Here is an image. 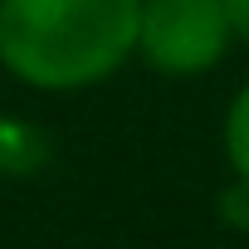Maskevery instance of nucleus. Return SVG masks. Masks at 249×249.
<instances>
[{
  "mask_svg": "<svg viewBox=\"0 0 249 249\" xmlns=\"http://www.w3.org/2000/svg\"><path fill=\"white\" fill-rule=\"evenodd\" d=\"M225 152L239 181H249V83L234 93L230 112H225Z\"/></svg>",
  "mask_w": 249,
  "mask_h": 249,
  "instance_id": "3",
  "label": "nucleus"
},
{
  "mask_svg": "<svg viewBox=\"0 0 249 249\" xmlns=\"http://www.w3.org/2000/svg\"><path fill=\"white\" fill-rule=\"evenodd\" d=\"M220 0H142L137 49L157 73H205L230 49Z\"/></svg>",
  "mask_w": 249,
  "mask_h": 249,
  "instance_id": "2",
  "label": "nucleus"
},
{
  "mask_svg": "<svg viewBox=\"0 0 249 249\" xmlns=\"http://www.w3.org/2000/svg\"><path fill=\"white\" fill-rule=\"evenodd\" d=\"M137 15L142 0H0V64L49 93L103 83L137 49Z\"/></svg>",
  "mask_w": 249,
  "mask_h": 249,
  "instance_id": "1",
  "label": "nucleus"
},
{
  "mask_svg": "<svg viewBox=\"0 0 249 249\" xmlns=\"http://www.w3.org/2000/svg\"><path fill=\"white\" fill-rule=\"evenodd\" d=\"M220 10H225L234 35H249V0H220Z\"/></svg>",
  "mask_w": 249,
  "mask_h": 249,
  "instance_id": "4",
  "label": "nucleus"
}]
</instances>
